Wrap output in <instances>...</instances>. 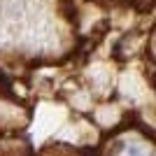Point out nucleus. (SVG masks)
I'll return each mask as SVG.
<instances>
[{
	"instance_id": "f257e3e1",
	"label": "nucleus",
	"mask_w": 156,
	"mask_h": 156,
	"mask_svg": "<svg viewBox=\"0 0 156 156\" xmlns=\"http://www.w3.org/2000/svg\"><path fill=\"white\" fill-rule=\"evenodd\" d=\"M119 156H144V154H142L140 149H137V147H126V149L121 151Z\"/></svg>"
}]
</instances>
